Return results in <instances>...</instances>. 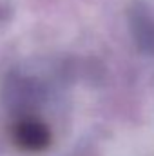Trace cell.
Here are the masks:
<instances>
[{"mask_svg":"<svg viewBox=\"0 0 154 156\" xmlns=\"http://www.w3.org/2000/svg\"><path fill=\"white\" fill-rule=\"evenodd\" d=\"M13 140L20 149L44 151L51 142V133L37 118H22L13 127Z\"/></svg>","mask_w":154,"mask_h":156,"instance_id":"obj_1","label":"cell"}]
</instances>
